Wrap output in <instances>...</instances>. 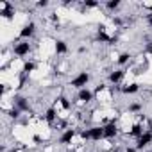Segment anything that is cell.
Instances as JSON below:
<instances>
[{
	"instance_id": "19",
	"label": "cell",
	"mask_w": 152,
	"mask_h": 152,
	"mask_svg": "<svg viewBox=\"0 0 152 152\" xmlns=\"http://www.w3.org/2000/svg\"><path fill=\"white\" fill-rule=\"evenodd\" d=\"M9 116H11V118H18V116H20V109H18V107H13V109L9 111Z\"/></svg>"
},
{
	"instance_id": "18",
	"label": "cell",
	"mask_w": 152,
	"mask_h": 152,
	"mask_svg": "<svg viewBox=\"0 0 152 152\" xmlns=\"http://www.w3.org/2000/svg\"><path fill=\"white\" fill-rule=\"evenodd\" d=\"M129 59H131V56H129V54H122V56L118 57V64H125Z\"/></svg>"
},
{
	"instance_id": "6",
	"label": "cell",
	"mask_w": 152,
	"mask_h": 152,
	"mask_svg": "<svg viewBox=\"0 0 152 152\" xmlns=\"http://www.w3.org/2000/svg\"><path fill=\"white\" fill-rule=\"evenodd\" d=\"M90 134H91V140H93V141H99V140L104 138V127H100V125L91 127V129H90Z\"/></svg>"
},
{
	"instance_id": "3",
	"label": "cell",
	"mask_w": 152,
	"mask_h": 152,
	"mask_svg": "<svg viewBox=\"0 0 152 152\" xmlns=\"http://www.w3.org/2000/svg\"><path fill=\"white\" fill-rule=\"evenodd\" d=\"M31 52V45L29 43H18V45H15V54L18 56V57H23V56H27Z\"/></svg>"
},
{
	"instance_id": "5",
	"label": "cell",
	"mask_w": 152,
	"mask_h": 152,
	"mask_svg": "<svg viewBox=\"0 0 152 152\" xmlns=\"http://www.w3.org/2000/svg\"><path fill=\"white\" fill-rule=\"evenodd\" d=\"M79 100L81 102H84V104H88V102H91L93 100V93L90 91V90H86V88H83V90H79Z\"/></svg>"
},
{
	"instance_id": "21",
	"label": "cell",
	"mask_w": 152,
	"mask_h": 152,
	"mask_svg": "<svg viewBox=\"0 0 152 152\" xmlns=\"http://www.w3.org/2000/svg\"><path fill=\"white\" fill-rule=\"evenodd\" d=\"M84 6H86V7H97V6H99V2H93V0H86Z\"/></svg>"
},
{
	"instance_id": "26",
	"label": "cell",
	"mask_w": 152,
	"mask_h": 152,
	"mask_svg": "<svg viewBox=\"0 0 152 152\" xmlns=\"http://www.w3.org/2000/svg\"><path fill=\"white\" fill-rule=\"evenodd\" d=\"M125 152H136V147H134V148H127Z\"/></svg>"
},
{
	"instance_id": "16",
	"label": "cell",
	"mask_w": 152,
	"mask_h": 152,
	"mask_svg": "<svg viewBox=\"0 0 152 152\" xmlns=\"http://www.w3.org/2000/svg\"><path fill=\"white\" fill-rule=\"evenodd\" d=\"M34 68H36L34 63H25V64H23V73H29V72H32Z\"/></svg>"
},
{
	"instance_id": "17",
	"label": "cell",
	"mask_w": 152,
	"mask_h": 152,
	"mask_svg": "<svg viewBox=\"0 0 152 152\" xmlns=\"http://www.w3.org/2000/svg\"><path fill=\"white\" fill-rule=\"evenodd\" d=\"M0 15H2L4 18H7V20L13 18V11H11V7H9V9H4V11H0Z\"/></svg>"
},
{
	"instance_id": "20",
	"label": "cell",
	"mask_w": 152,
	"mask_h": 152,
	"mask_svg": "<svg viewBox=\"0 0 152 152\" xmlns=\"http://www.w3.org/2000/svg\"><path fill=\"white\" fill-rule=\"evenodd\" d=\"M140 109H141L140 104H131V106H129V111H131V113H138Z\"/></svg>"
},
{
	"instance_id": "22",
	"label": "cell",
	"mask_w": 152,
	"mask_h": 152,
	"mask_svg": "<svg viewBox=\"0 0 152 152\" xmlns=\"http://www.w3.org/2000/svg\"><path fill=\"white\" fill-rule=\"evenodd\" d=\"M38 6H39V7H47L48 2H47V0H41V2H38Z\"/></svg>"
},
{
	"instance_id": "7",
	"label": "cell",
	"mask_w": 152,
	"mask_h": 152,
	"mask_svg": "<svg viewBox=\"0 0 152 152\" xmlns=\"http://www.w3.org/2000/svg\"><path fill=\"white\" fill-rule=\"evenodd\" d=\"M124 75H125L124 70H115L113 73H109V81H111L113 84H118V83L124 79Z\"/></svg>"
},
{
	"instance_id": "2",
	"label": "cell",
	"mask_w": 152,
	"mask_h": 152,
	"mask_svg": "<svg viewBox=\"0 0 152 152\" xmlns=\"http://www.w3.org/2000/svg\"><path fill=\"white\" fill-rule=\"evenodd\" d=\"M150 141H152V132H150V131L143 132V134L138 138V141H136V150H141V148H145V147H147Z\"/></svg>"
},
{
	"instance_id": "11",
	"label": "cell",
	"mask_w": 152,
	"mask_h": 152,
	"mask_svg": "<svg viewBox=\"0 0 152 152\" xmlns=\"http://www.w3.org/2000/svg\"><path fill=\"white\" fill-rule=\"evenodd\" d=\"M56 118H57V111H56V107H50V109L45 113V120H47L48 124H54Z\"/></svg>"
},
{
	"instance_id": "27",
	"label": "cell",
	"mask_w": 152,
	"mask_h": 152,
	"mask_svg": "<svg viewBox=\"0 0 152 152\" xmlns=\"http://www.w3.org/2000/svg\"><path fill=\"white\" fill-rule=\"evenodd\" d=\"M150 152H152V150H150Z\"/></svg>"
},
{
	"instance_id": "24",
	"label": "cell",
	"mask_w": 152,
	"mask_h": 152,
	"mask_svg": "<svg viewBox=\"0 0 152 152\" xmlns=\"http://www.w3.org/2000/svg\"><path fill=\"white\" fill-rule=\"evenodd\" d=\"M113 23H116V25H120V23H122V20H120V18H113Z\"/></svg>"
},
{
	"instance_id": "25",
	"label": "cell",
	"mask_w": 152,
	"mask_h": 152,
	"mask_svg": "<svg viewBox=\"0 0 152 152\" xmlns=\"http://www.w3.org/2000/svg\"><path fill=\"white\" fill-rule=\"evenodd\" d=\"M147 20H148V23H150V27H152V13H150V15H147Z\"/></svg>"
},
{
	"instance_id": "15",
	"label": "cell",
	"mask_w": 152,
	"mask_h": 152,
	"mask_svg": "<svg viewBox=\"0 0 152 152\" xmlns=\"http://www.w3.org/2000/svg\"><path fill=\"white\" fill-rule=\"evenodd\" d=\"M106 6H107V9H116V7H120V0H109Z\"/></svg>"
},
{
	"instance_id": "1",
	"label": "cell",
	"mask_w": 152,
	"mask_h": 152,
	"mask_svg": "<svg viewBox=\"0 0 152 152\" xmlns=\"http://www.w3.org/2000/svg\"><path fill=\"white\" fill-rule=\"evenodd\" d=\"M88 81H90V73L81 72V73L77 75V77H75V79L72 81V86H73V88H77V90H83V88H86Z\"/></svg>"
},
{
	"instance_id": "12",
	"label": "cell",
	"mask_w": 152,
	"mask_h": 152,
	"mask_svg": "<svg viewBox=\"0 0 152 152\" xmlns=\"http://www.w3.org/2000/svg\"><path fill=\"white\" fill-rule=\"evenodd\" d=\"M56 52L57 54H66L68 52V47L64 41H56Z\"/></svg>"
},
{
	"instance_id": "9",
	"label": "cell",
	"mask_w": 152,
	"mask_h": 152,
	"mask_svg": "<svg viewBox=\"0 0 152 152\" xmlns=\"http://www.w3.org/2000/svg\"><path fill=\"white\" fill-rule=\"evenodd\" d=\"M15 107H18L20 111H29V104L23 97H15Z\"/></svg>"
},
{
	"instance_id": "23",
	"label": "cell",
	"mask_w": 152,
	"mask_h": 152,
	"mask_svg": "<svg viewBox=\"0 0 152 152\" xmlns=\"http://www.w3.org/2000/svg\"><path fill=\"white\" fill-rule=\"evenodd\" d=\"M147 52H148V54H152V41L147 45Z\"/></svg>"
},
{
	"instance_id": "8",
	"label": "cell",
	"mask_w": 152,
	"mask_h": 152,
	"mask_svg": "<svg viewBox=\"0 0 152 152\" xmlns=\"http://www.w3.org/2000/svg\"><path fill=\"white\" fill-rule=\"evenodd\" d=\"M34 29H36V25L31 22V23H27V25L20 31V36H22V38H31V36L34 34Z\"/></svg>"
},
{
	"instance_id": "4",
	"label": "cell",
	"mask_w": 152,
	"mask_h": 152,
	"mask_svg": "<svg viewBox=\"0 0 152 152\" xmlns=\"http://www.w3.org/2000/svg\"><path fill=\"white\" fill-rule=\"evenodd\" d=\"M116 134H118V127H116V124H115V122H111V124L104 125V138H115Z\"/></svg>"
},
{
	"instance_id": "10",
	"label": "cell",
	"mask_w": 152,
	"mask_h": 152,
	"mask_svg": "<svg viewBox=\"0 0 152 152\" xmlns=\"http://www.w3.org/2000/svg\"><path fill=\"white\" fill-rule=\"evenodd\" d=\"M73 136H75V131H73V129H68V131L59 138V143L66 145V143H70V141H72V138H73Z\"/></svg>"
},
{
	"instance_id": "14",
	"label": "cell",
	"mask_w": 152,
	"mask_h": 152,
	"mask_svg": "<svg viewBox=\"0 0 152 152\" xmlns=\"http://www.w3.org/2000/svg\"><path fill=\"white\" fill-rule=\"evenodd\" d=\"M141 134H143V129H141V125H138V124H136V125L132 127V131H131V136H136V138H140Z\"/></svg>"
},
{
	"instance_id": "13",
	"label": "cell",
	"mask_w": 152,
	"mask_h": 152,
	"mask_svg": "<svg viewBox=\"0 0 152 152\" xmlns=\"http://www.w3.org/2000/svg\"><path fill=\"white\" fill-rule=\"evenodd\" d=\"M138 90H140V86H138V84H131V86L122 88V91H124V93H136Z\"/></svg>"
}]
</instances>
